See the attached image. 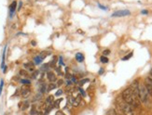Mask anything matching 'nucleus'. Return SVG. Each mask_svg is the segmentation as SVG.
Masks as SVG:
<instances>
[{"label": "nucleus", "instance_id": "412c9836", "mask_svg": "<svg viewBox=\"0 0 152 115\" xmlns=\"http://www.w3.org/2000/svg\"><path fill=\"white\" fill-rule=\"evenodd\" d=\"M106 115H117V113L115 112L114 110H108V112H107Z\"/></svg>", "mask_w": 152, "mask_h": 115}, {"label": "nucleus", "instance_id": "7c9ffc66", "mask_svg": "<svg viewBox=\"0 0 152 115\" xmlns=\"http://www.w3.org/2000/svg\"><path fill=\"white\" fill-rule=\"evenodd\" d=\"M104 73V69H100V72H99V74H102Z\"/></svg>", "mask_w": 152, "mask_h": 115}, {"label": "nucleus", "instance_id": "4be33fe9", "mask_svg": "<svg viewBox=\"0 0 152 115\" xmlns=\"http://www.w3.org/2000/svg\"><path fill=\"white\" fill-rule=\"evenodd\" d=\"M87 82H89V79H84V80H81V81H79V85H84L85 83H87Z\"/></svg>", "mask_w": 152, "mask_h": 115}, {"label": "nucleus", "instance_id": "4468645a", "mask_svg": "<svg viewBox=\"0 0 152 115\" xmlns=\"http://www.w3.org/2000/svg\"><path fill=\"white\" fill-rule=\"evenodd\" d=\"M28 107H29V102H28V101H25V102H23V105L22 106V110H25L28 108Z\"/></svg>", "mask_w": 152, "mask_h": 115}, {"label": "nucleus", "instance_id": "c85d7f7f", "mask_svg": "<svg viewBox=\"0 0 152 115\" xmlns=\"http://www.w3.org/2000/svg\"><path fill=\"white\" fill-rule=\"evenodd\" d=\"M55 115H65V114H63L62 112H56V114Z\"/></svg>", "mask_w": 152, "mask_h": 115}, {"label": "nucleus", "instance_id": "423d86ee", "mask_svg": "<svg viewBox=\"0 0 152 115\" xmlns=\"http://www.w3.org/2000/svg\"><path fill=\"white\" fill-rule=\"evenodd\" d=\"M131 12L129 10L124 9V10H118L112 14V17H124V16H129Z\"/></svg>", "mask_w": 152, "mask_h": 115}, {"label": "nucleus", "instance_id": "dca6fc26", "mask_svg": "<svg viewBox=\"0 0 152 115\" xmlns=\"http://www.w3.org/2000/svg\"><path fill=\"white\" fill-rule=\"evenodd\" d=\"M100 61H101L102 63H107L108 62V59H107L106 56H102L101 59H100Z\"/></svg>", "mask_w": 152, "mask_h": 115}, {"label": "nucleus", "instance_id": "39448f33", "mask_svg": "<svg viewBox=\"0 0 152 115\" xmlns=\"http://www.w3.org/2000/svg\"><path fill=\"white\" fill-rule=\"evenodd\" d=\"M145 86L147 90V92L149 93L150 97H152V78L151 77H147L145 79Z\"/></svg>", "mask_w": 152, "mask_h": 115}, {"label": "nucleus", "instance_id": "2eb2a0df", "mask_svg": "<svg viewBox=\"0 0 152 115\" xmlns=\"http://www.w3.org/2000/svg\"><path fill=\"white\" fill-rule=\"evenodd\" d=\"M42 62V59L40 57H37V58H35V64H40V63Z\"/></svg>", "mask_w": 152, "mask_h": 115}, {"label": "nucleus", "instance_id": "20e7f679", "mask_svg": "<svg viewBox=\"0 0 152 115\" xmlns=\"http://www.w3.org/2000/svg\"><path fill=\"white\" fill-rule=\"evenodd\" d=\"M80 96H81V95L79 94V92H77V91L73 90V91H72V92L70 93L69 97H68L69 102H70L73 106L78 107V106L79 105V103H80V100H81Z\"/></svg>", "mask_w": 152, "mask_h": 115}, {"label": "nucleus", "instance_id": "2f4dec72", "mask_svg": "<svg viewBox=\"0 0 152 115\" xmlns=\"http://www.w3.org/2000/svg\"><path fill=\"white\" fill-rule=\"evenodd\" d=\"M21 7H22V2H20V5H19V10H20V9H21Z\"/></svg>", "mask_w": 152, "mask_h": 115}, {"label": "nucleus", "instance_id": "1a4fd4ad", "mask_svg": "<svg viewBox=\"0 0 152 115\" xmlns=\"http://www.w3.org/2000/svg\"><path fill=\"white\" fill-rule=\"evenodd\" d=\"M16 7H17V2L13 1L12 4H11L10 7V17H12V15L14 14L15 10H16Z\"/></svg>", "mask_w": 152, "mask_h": 115}, {"label": "nucleus", "instance_id": "f03ea898", "mask_svg": "<svg viewBox=\"0 0 152 115\" xmlns=\"http://www.w3.org/2000/svg\"><path fill=\"white\" fill-rule=\"evenodd\" d=\"M118 105L122 110V112L124 113V115H137L134 107H132L131 105L128 104V103H126L122 100V98H118Z\"/></svg>", "mask_w": 152, "mask_h": 115}, {"label": "nucleus", "instance_id": "9d476101", "mask_svg": "<svg viewBox=\"0 0 152 115\" xmlns=\"http://www.w3.org/2000/svg\"><path fill=\"white\" fill-rule=\"evenodd\" d=\"M25 68L27 69V71H29V72H35V66L33 63H31V62H28V63H25Z\"/></svg>", "mask_w": 152, "mask_h": 115}, {"label": "nucleus", "instance_id": "a211bd4d", "mask_svg": "<svg viewBox=\"0 0 152 115\" xmlns=\"http://www.w3.org/2000/svg\"><path fill=\"white\" fill-rule=\"evenodd\" d=\"M78 92H79V94H80L82 97H86L85 91H84V90H83V89L81 88V87H79V88H78Z\"/></svg>", "mask_w": 152, "mask_h": 115}, {"label": "nucleus", "instance_id": "bb28decb", "mask_svg": "<svg viewBox=\"0 0 152 115\" xmlns=\"http://www.w3.org/2000/svg\"><path fill=\"white\" fill-rule=\"evenodd\" d=\"M60 64H61V65H63V58L62 57H60Z\"/></svg>", "mask_w": 152, "mask_h": 115}, {"label": "nucleus", "instance_id": "f8f14e48", "mask_svg": "<svg viewBox=\"0 0 152 115\" xmlns=\"http://www.w3.org/2000/svg\"><path fill=\"white\" fill-rule=\"evenodd\" d=\"M56 87H57V85H55V84H50V85H48V87H47V91H48V92H50V91L55 89Z\"/></svg>", "mask_w": 152, "mask_h": 115}, {"label": "nucleus", "instance_id": "f3484780", "mask_svg": "<svg viewBox=\"0 0 152 115\" xmlns=\"http://www.w3.org/2000/svg\"><path fill=\"white\" fill-rule=\"evenodd\" d=\"M63 100V98H59V100H57V101H56V103H55V107H56V108H60V104H61V102Z\"/></svg>", "mask_w": 152, "mask_h": 115}, {"label": "nucleus", "instance_id": "72a5a7b5", "mask_svg": "<svg viewBox=\"0 0 152 115\" xmlns=\"http://www.w3.org/2000/svg\"><path fill=\"white\" fill-rule=\"evenodd\" d=\"M32 45H33V46H35V42H32Z\"/></svg>", "mask_w": 152, "mask_h": 115}, {"label": "nucleus", "instance_id": "a878e982", "mask_svg": "<svg viewBox=\"0 0 152 115\" xmlns=\"http://www.w3.org/2000/svg\"><path fill=\"white\" fill-rule=\"evenodd\" d=\"M108 54H110V50H105V51L103 52L104 56H106V55H108Z\"/></svg>", "mask_w": 152, "mask_h": 115}, {"label": "nucleus", "instance_id": "5701e85b", "mask_svg": "<svg viewBox=\"0 0 152 115\" xmlns=\"http://www.w3.org/2000/svg\"><path fill=\"white\" fill-rule=\"evenodd\" d=\"M21 83H22V84H26V85H30V81L26 80V79H22Z\"/></svg>", "mask_w": 152, "mask_h": 115}, {"label": "nucleus", "instance_id": "aec40b11", "mask_svg": "<svg viewBox=\"0 0 152 115\" xmlns=\"http://www.w3.org/2000/svg\"><path fill=\"white\" fill-rule=\"evenodd\" d=\"M132 56H133V52H131L130 54H128L126 57L122 58V61H127V59H129L130 58H132Z\"/></svg>", "mask_w": 152, "mask_h": 115}, {"label": "nucleus", "instance_id": "cd10ccee", "mask_svg": "<svg viewBox=\"0 0 152 115\" xmlns=\"http://www.w3.org/2000/svg\"><path fill=\"white\" fill-rule=\"evenodd\" d=\"M63 82L62 80H60V81L58 82V84H57V86H60V85H61L63 84Z\"/></svg>", "mask_w": 152, "mask_h": 115}, {"label": "nucleus", "instance_id": "7ed1b4c3", "mask_svg": "<svg viewBox=\"0 0 152 115\" xmlns=\"http://www.w3.org/2000/svg\"><path fill=\"white\" fill-rule=\"evenodd\" d=\"M138 98L140 102L142 103H147L149 102V98H150V95L147 92V90L146 88V86L144 84H139V88H138Z\"/></svg>", "mask_w": 152, "mask_h": 115}, {"label": "nucleus", "instance_id": "6e6552de", "mask_svg": "<svg viewBox=\"0 0 152 115\" xmlns=\"http://www.w3.org/2000/svg\"><path fill=\"white\" fill-rule=\"evenodd\" d=\"M47 78H48V80H49L50 82H51V83H53V82H55L56 80H57L56 75L53 73H51V72H48L47 73Z\"/></svg>", "mask_w": 152, "mask_h": 115}, {"label": "nucleus", "instance_id": "f257e3e1", "mask_svg": "<svg viewBox=\"0 0 152 115\" xmlns=\"http://www.w3.org/2000/svg\"><path fill=\"white\" fill-rule=\"evenodd\" d=\"M121 98L126 103H128L132 107H134V108H140L141 102H140L138 97L131 90L130 87L123 91Z\"/></svg>", "mask_w": 152, "mask_h": 115}, {"label": "nucleus", "instance_id": "0eeeda50", "mask_svg": "<svg viewBox=\"0 0 152 115\" xmlns=\"http://www.w3.org/2000/svg\"><path fill=\"white\" fill-rule=\"evenodd\" d=\"M30 94H31V90L29 87H27V86H25V87H22V96L23 98H28L30 96Z\"/></svg>", "mask_w": 152, "mask_h": 115}, {"label": "nucleus", "instance_id": "ddd939ff", "mask_svg": "<svg viewBox=\"0 0 152 115\" xmlns=\"http://www.w3.org/2000/svg\"><path fill=\"white\" fill-rule=\"evenodd\" d=\"M47 91V85L45 84H43L40 87V93L41 94H44Z\"/></svg>", "mask_w": 152, "mask_h": 115}, {"label": "nucleus", "instance_id": "b1692460", "mask_svg": "<svg viewBox=\"0 0 152 115\" xmlns=\"http://www.w3.org/2000/svg\"><path fill=\"white\" fill-rule=\"evenodd\" d=\"M62 94H63V90L60 89V90H58L57 92L55 93V96H56V97H59V96H61Z\"/></svg>", "mask_w": 152, "mask_h": 115}, {"label": "nucleus", "instance_id": "473e14b6", "mask_svg": "<svg viewBox=\"0 0 152 115\" xmlns=\"http://www.w3.org/2000/svg\"><path fill=\"white\" fill-rule=\"evenodd\" d=\"M150 77L152 78V69H151V71H150Z\"/></svg>", "mask_w": 152, "mask_h": 115}, {"label": "nucleus", "instance_id": "393cba45", "mask_svg": "<svg viewBox=\"0 0 152 115\" xmlns=\"http://www.w3.org/2000/svg\"><path fill=\"white\" fill-rule=\"evenodd\" d=\"M3 85H4V81H3V80H1V82H0V95H1V93H2Z\"/></svg>", "mask_w": 152, "mask_h": 115}, {"label": "nucleus", "instance_id": "c756f323", "mask_svg": "<svg viewBox=\"0 0 152 115\" xmlns=\"http://www.w3.org/2000/svg\"><path fill=\"white\" fill-rule=\"evenodd\" d=\"M149 12H147V10H146V9H144V10H142V14H147Z\"/></svg>", "mask_w": 152, "mask_h": 115}, {"label": "nucleus", "instance_id": "9b49d317", "mask_svg": "<svg viewBox=\"0 0 152 115\" xmlns=\"http://www.w3.org/2000/svg\"><path fill=\"white\" fill-rule=\"evenodd\" d=\"M76 59H77V61L78 62H82L84 61V56L82 53H77L76 54Z\"/></svg>", "mask_w": 152, "mask_h": 115}, {"label": "nucleus", "instance_id": "6ab92c4d", "mask_svg": "<svg viewBox=\"0 0 152 115\" xmlns=\"http://www.w3.org/2000/svg\"><path fill=\"white\" fill-rule=\"evenodd\" d=\"M49 67H50L49 64H44L42 66V68H41V71H42V72H45V71H47L48 69H49Z\"/></svg>", "mask_w": 152, "mask_h": 115}]
</instances>
